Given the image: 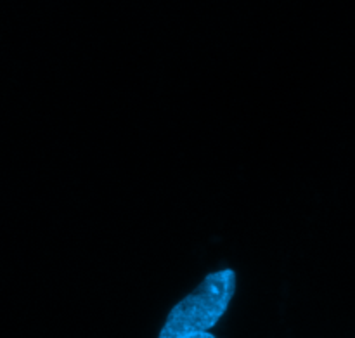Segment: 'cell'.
<instances>
[{
    "label": "cell",
    "mask_w": 355,
    "mask_h": 338,
    "mask_svg": "<svg viewBox=\"0 0 355 338\" xmlns=\"http://www.w3.org/2000/svg\"><path fill=\"white\" fill-rule=\"evenodd\" d=\"M236 291V273L222 269L205 278L203 283L170 311L162 338H214L217 325Z\"/></svg>",
    "instance_id": "obj_1"
}]
</instances>
